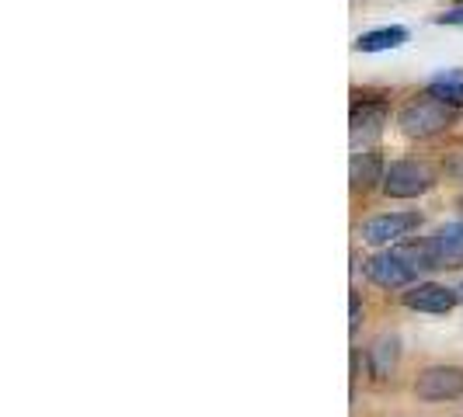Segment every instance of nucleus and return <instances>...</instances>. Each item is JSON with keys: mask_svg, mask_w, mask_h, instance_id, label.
<instances>
[{"mask_svg": "<svg viewBox=\"0 0 463 417\" xmlns=\"http://www.w3.org/2000/svg\"><path fill=\"white\" fill-rule=\"evenodd\" d=\"M436 268L425 244H401L394 251H380L366 261V278L380 289H404L418 278V272Z\"/></svg>", "mask_w": 463, "mask_h": 417, "instance_id": "nucleus-1", "label": "nucleus"}, {"mask_svg": "<svg viewBox=\"0 0 463 417\" xmlns=\"http://www.w3.org/2000/svg\"><path fill=\"white\" fill-rule=\"evenodd\" d=\"M453 125V108L439 97H411L401 112H397V129L408 139H429L439 136L442 129Z\"/></svg>", "mask_w": 463, "mask_h": 417, "instance_id": "nucleus-2", "label": "nucleus"}, {"mask_svg": "<svg viewBox=\"0 0 463 417\" xmlns=\"http://www.w3.org/2000/svg\"><path fill=\"white\" fill-rule=\"evenodd\" d=\"M436 185V171L421 161H397L383 174V191L391 199H418Z\"/></svg>", "mask_w": 463, "mask_h": 417, "instance_id": "nucleus-3", "label": "nucleus"}, {"mask_svg": "<svg viewBox=\"0 0 463 417\" xmlns=\"http://www.w3.org/2000/svg\"><path fill=\"white\" fill-rule=\"evenodd\" d=\"M418 400H457L463 396V369L457 366H432L415 379Z\"/></svg>", "mask_w": 463, "mask_h": 417, "instance_id": "nucleus-4", "label": "nucleus"}, {"mask_svg": "<svg viewBox=\"0 0 463 417\" xmlns=\"http://www.w3.org/2000/svg\"><path fill=\"white\" fill-rule=\"evenodd\" d=\"M421 223L418 212H387V216H373L363 227V240L366 244H401L404 236H411Z\"/></svg>", "mask_w": 463, "mask_h": 417, "instance_id": "nucleus-5", "label": "nucleus"}, {"mask_svg": "<svg viewBox=\"0 0 463 417\" xmlns=\"http://www.w3.org/2000/svg\"><path fill=\"white\" fill-rule=\"evenodd\" d=\"M460 300L457 289H446V285H436V282H418L404 292V306L408 310H418V313H446L453 310Z\"/></svg>", "mask_w": 463, "mask_h": 417, "instance_id": "nucleus-6", "label": "nucleus"}, {"mask_svg": "<svg viewBox=\"0 0 463 417\" xmlns=\"http://www.w3.org/2000/svg\"><path fill=\"white\" fill-rule=\"evenodd\" d=\"M383 125H387V105L383 101H363V105H355L352 108V146H366L373 139L383 133Z\"/></svg>", "mask_w": 463, "mask_h": 417, "instance_id": "nucleus-7", "label": "nucleus"}, {"mask_svg": "<svg viewBox=\"0 0 463 417\" xmlns=\"http://www.w3.org/2000/svg\"><path fill=\"white\" fill-rule=\"evenodd\" d=\"M425 247H429V255H432V261H436V268H453V264H460L463 261V223H449V227L436 230V236L425 240Z\"/></svg>", "mask_w": 463, "mask_h": 417, "instance_id": "nucleus-8", "label": "nucleus"}, {"mask_svg": "<svg viewBox=\"0 0 463 417\" xmlns=\"http://www.w3.org/2000/svg\"><path fill=\"white\" fill-rule=\"evenodd\" d=\"M397 362H401V341H397V334H380L370 348L373 379H387L397 369Z\"/></svg>", "mask_w": 463, "mask_h": 417, "instance_id": "nucleus-9", "label": "nucleus"}, {"mask_svg": "<svg viewBox=\"0 0 463 417\" xmlns=\"http://www.w3.org/2000/svg\"><path fill=\"white\" fill-rule=\"evenodd\" d=\"M383 161H380V153L376 150H363V153H355L352 157V188H373L376 181H383Z\"/></svg>", "mask_w": 463, "mask_h": 417, "instance_id": "nucleus-10", "label": "nucleus"}, {"mask_svg": "<svg viewBox=\"0 0 463 417\" xmlns=\"http://www.w3.org/2000/svg\"><path fill=\"white\" fill-rule=\"evenodd\" d=\"M429 94L446 101L449 108H463V70H442L429 80Z\"/></svg>", "mask_w": 463, "mask_h": 417, "instance_id": "nucleus-11", "label": "nucleus"}, {"mask_svg": "<svg viewBox=\"0 0 463 417\" xmlns=\"http://www.w3.org/2000/svg\"><path fill=\"white\" fill-rule=\"evenodd\" d=\"M404 42H408V28L394 24V28H376V32L359 35L355 49H359V52H383V49H397V46H404Z\"/></svg>", "mask_w": 463, "mask_h": 417, "instance_id": "nucleus-12", "label": "nucleus"}, {"mask_svg": "<svg viewBox=\"0 0 463 417\" xmlns=\"http://www.w3.org/2000/svg\"><path fill=\"white\" fill-rule=\"evenodd\" d=\"M446 174H449L453 181H463V150H457V153L446 161Z\"/></svg>", "mask_w": 463, "mask_h": 417, "instance_id": "nucleus-13", "label": "nucleus"}, {"mask_svg": "<svg viewBox=\"0 0 463 417\" xmlns=\"http://www.w3.org/2000/svg\"><path fill=\"white\" fill-rule=\"evenodd\" d=\"M436 22L439 24H463V4L460 7H453V11H446V14H439Z\"/></svg>", "mask_w": 463, "mask_h": 417, "instance_id": "nucleus-14", "label": "nucleus"}, {"mask_svg": "<svg viewBox=\"0 0 463 417\" xmlns=\"http://www.w3.org/2000/svg\"><path fill=\"white\" fill-rule=\"evenodd\" d=\"M348 327H352V330L359 327V300H355V296H352V320H348Z\"/></svg>", "mask_w": 463, "mask_h": 417, "instance_id": "nucleus-15", "label": "nucleus"}, {"mask_svg": "<svg viewBox=\"0 0 463 417\" xmlns=\"http://www.w3.org/2000/svg\"><path fill=\"white\" fill-rule=\"evenodd\" d=\"M457 292H460V296H463V285H460V289H457Z\"/></svg>", "mask_w": 463, "mask_h": 417, "instance_id": "nucleus-16", "label": "nucleus"}]
</instances>
